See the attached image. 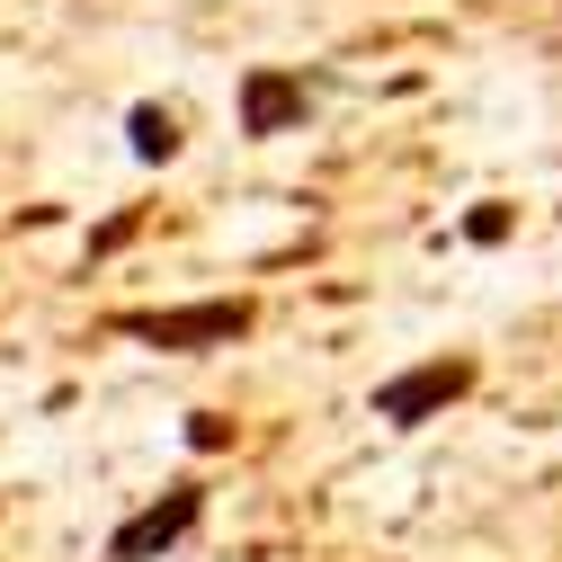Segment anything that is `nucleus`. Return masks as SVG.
<instances>
[{"mask_svg":"<svg viewBox=\"0 0 562 562\" xmlns=\"http://www.w3.org/2000/svg\"><path fill=\"white\" fill-rule=\"evenodd\" d=\"M313 116V81L286 72V63H250L241 72V134L250 144H277V134H295Z\"/></svg>","mask_w":562,"mask_h":562,"instance_id":"20e7f679","label":"nucleus"},{"mask_svg":"<svg viewBox=\"0 0 562 562\" xmlns=\"http://www.w3.org/2000/svg\"><path fill=\"white\" fill-rule=\"evenodd\" d=\"M259 330L250 295H205V304H161V313H116V339H144L161 358H205V348H233Z\"/></svg>","mask_w":562,"mask_h":562,"instance_id":"f257e3e1","label":"nucleus"},{"mask_svg":"<svg viewBox=\"0 0 562 562\" xmlns=\"http://www.w3.org/2000/svg\"><path fill=\"white\" fill-rule=\"evenodd\" d=\"M473 384H482V367L464 358V348H456V358H419V367H402V375L375 384V419H384V429H419V419H438L447 402H464Z\"/></svg>","mask_w":562,"mask_h":562,"instance_id":"f03ea898","label":"nucleus"},{"mask_svg":"<svg viewBox=\"0 0 562 562\" xmlns=\"http://www.w3.org/2000/svg\"><path fill=\"white\" fill-rule=\"evenodd\" d=\"M464 241H509V205H473V215H464Z\"/></svg>","mask_w":562,"mask_h":562,"instance_id":"423d86ee","label":"nucleus"},{"mask_svg":"<svg viewBox=\"0 0 562 562\" xmlns=\"http://www.w3.org/2000/svg\"><path fill=\"white\" fill-rule=\"evenodd\" d=\"M196 518H205V491H196V482H170L161 501H144V509L108 536V562H161L170 544L196 536Z\"/></svg>","mask_w":562,"mask_h":562,"instance_id":"7ed1b4c3","label":"nucleus"},{"mask_svg":"<svg viewBox=\"0 0 562 562\" xmlns=\"http://www.w3.org/2000/svg\"><path fill=\"white\" fill-rule=\"evenodd\" d=\"M188 447H205V456H215V447H233V429H224V411H196V419H188Z\"/></svg>","mask_w":562,"mask_h":562,"instance_id":"0eeeda50","label":"nucleus"},{"mask_svg":"<svg viewBox=\"0 0 562 562\" xmlns=\"http://www.w3.org/2000/svg\"><path fill=\"white\" fill-rule=\"evenodd\" d=\"M125 153L144 161V170L179 161V116H170V108H153V99H144V108H125Z\"/></svg>","mask_w":562,"mask_h":562,"instance_id":"39448f33","label":"nucleus"}]
</instances>
